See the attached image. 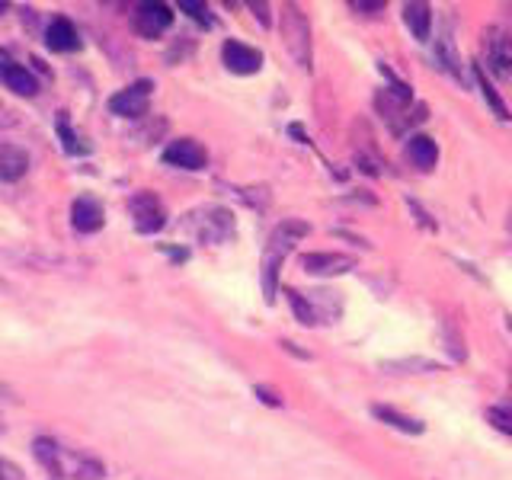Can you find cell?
<instances>
[{"label":"cell","mask_w":512,"mask_h":480,"mask_svg":"<svg viewBox=\"0 0 512 480\" xmlns=\"http://www.w3.org/2000/svg\"><path fill=\"white\" fill-rule=\"evenodd\" d=\"M308 221H298V218H288L282 221L276 231H272L266 253H263V295L266 301L276 298V288H279V269L285 263V256L292 253V247L298 244L301 237H308Z\"/></svg>","instance_id":"obj_1"},{"label":"cell","mask_w":512,"mask_h":480,"mask_svg":"<svg viewBox=\"0 0 512 480\" xmlns=\"http://www.w3.org/2000/svg\"><path fill=\"white\" fill-rule=\"evenodd\" d=\"M32 448H36V458L55 477H77V480H100L103 477L100 461L90 458V455H80V452H74V448H64L55 439H36Z\"/></svg>","instance_id":"obj_2"},{"label":"cell","mask_w":512,"mask_h":480,"mask_svg":"<svg viewBox=\"0 0 512 480\" xmlns=\"http://www.w3.org/2000/svg\"><path fill=\"white\" fill-rule=\"evenodd\" d=\"M189 231L196 234L202 244H224V240L234 237V215L228 208L221 205H208V208H199V212H192L186 218Z\"/></svg>","instance_id":"obj_3"},{"label":"cell","mask_w":512,"mask_h":480,"mask_svg":"<svg viewBox=\"0 0 512 480\" xmlns=\"http://www.w3.org/2000/svg\"><path fill=\"white\" fill-rule=\"evenodd\" d=\"M282 36L288 45V55H292L301 68H311V26H308V16L295 4H288L282 13Z\"/></svg>","instance_id":"obj_4"},{"label":"cell","mask_w":512,"mask_h":480,"mask_svg":"<svg viewBox=\"0 0 512 480\" xmlns=\"http://www.w3.org/2000/svg\"><path fill=\"white\" fill-rule=\"evenodd\" d=\"M484 64L496 80H512V36L503 26H487L484 32Z\"/></svg>","instance_id":"obj_5"},{"label":"cell","mask_w":512,"mask_h":480,"mask_svg":"<svg viewBox=\"0 0 512 480\" xmlns=\"http://www.w3.org/2000/svg\"><path fill=\"white\" fill-rule=\"evenodd\" d=\"M128 212H132V221L141 234H154L167 224V208L160 202L154 192H135L132 202H128Z\"/></svg>","instance_id":"obj_6"},{"label":"cell","mask_w":512,"mask_h":480,"mask_svg":"<svg viewBox=\"0 0 512 480\" xmlns=\"http://www.w3.org/2000/svg\"><path fill=\"white\" fill-rule=\"evenodd\" d=\"M170 23H173V10L167 4H160V0H148L132 16V26L141 39H160L170 29Z\"/></svg>","instance_id":"obj_7"},{"label":"cell","mask_w":512,"mask_h":480,"mask_svg":"<svg viewBox=\"0 0 512 480\" xmlns=\"http://www.w3.org/2000/svg\"><path fill=\"white\" fill-rule=\"evenodd\" d=\"M148 103H151V80H138V84L119 90L116 96L109 100V109L116 112L122 119H138L148 112Z\"/></svg>","instance_id":"obj_8"},{"label":"cell","mask_w":512,"mask_h":480,"mask_svg":"<svg viewBox=\"0 0 512 480\" xmlns=\"http://www.w3.org/2000/svg\"><path fill=\"white\" fill-rule=\"evenodd\" d=\"M221 61L224 68H228L231 74H256L263 68V55L256 52V48L237 42V39H228L221 48Z\"/></svg>","instance_id":"obj_9"},{"label":"cell","mask_w":512,"mask_h":480,"mask_svg":"<svg viewBox=\"0 0 512 480\" xmlns=\"http://www.w3.org/2000/svg\"><path fill=\"white\" fill-rule=\"evenodd\" d=\"M301 266L304 272L311 276H343V272L356 269V260L349 253H304L301 256Z\"/></svg>","instance_id":"obj_10"},{"label":"cell","mask_w":512,"mask_h":480,"mask_svg":"<svg viewBox=\"0 0 512 480\" xmlns=\"http://www.w3.org/2000/svg\"><path fill=\"white\" fill-rule=\"evenodd\" d=\"M164 160L170 167H180V170H202L208 154L196 138H180L164 151Z\"/></svg>","instance_id":"obj_11"},{"label":"cell","mask_w":512,"mask_h":480,"mask_svg":"<svg viewBox=\"0 0 512 480\" xmlns=\"http://www.w3.org/2000/svg\"><path fill=\"white\" fill-rule=\"evenodd\" d=\"M71 224L80 234H93L103 228V205L93 196H80L71 205Z\"/></svg>","instance_id":"obj_12"},{"label":"cell","mask_w":512,"mask_h":480,"mask_svg":"<svg viewBox=\"0 0 512 480\" xmlns=\"http://www.w3.org/2000/svg\"><path fill=\"white\" fill-rule=\"evenodd\" d=\"M404 154H407L410 164L416 170H423V173H429L432 167L439 164V144L432 141L429 135H410L407 144H404Z\"/></svg>","instance_id":"obj_13"},{"label":"cell","mask_w":512,"mask_h":480,"mask_svg":"<svg viewBox=\"0 0 512 480\" xmlns=\"http://www.w3.org/2000/svg\"><path fill=\"white\" fill-rule=\"evenodd\" d=\"M45 42H48V48H52V52H77V48H80L77 29H74L71 20H64V16H58V20L48 23Z\"/></svg>","instance_id":"obj_14"},{"label":"cell","mask_w":512,"mask_h":480,"mask_svg":"<svg viewBox=\"0 0 512 480\" xmlns=\"http://www.w3.org/2000/svg\"><path fill=\"white\" fill-rule=\"evenodd\" d=\"M29 170V154L16 144H0V180L16 183L23 180Z\"/></svg>","instance_id":"obj_15"},{"label":"cell","mask_w":512,"mask_h":480,"mask_svg":"<svg viewBox=\"0 0 512 480\" xmlns=\"http://www.w3.org/2000/svg\"><path fill=\"white\" fill-rule=\"evenodd\" d=\"M0 80L7 84V90L20 93V96H36L39 93L36 77H32V71H26L23 64L4 61V64H0Z\"/></svg>","instance_id":"obj_16"},{"label":"cell","mask_w":512,"mask_h":480,"mask_svg":"<svg viewBox=\"0 0 512 480\" xmlns=\"http://www.w3.org/2000/svg\"><path fill=\"white\" fill-rule=\"evenodd\" d=\"M400 13H404V23L413 32V39L426 42L429 32H432V10H429V4H423V0H410V4L400 7Z\"/></svg>","instance_id":"obj_17"},{"label":"cell","mask_w":512,"mask_h":480,"mask_svg":"<svg viewBox=\"0 0 512 480\" xmlns=\"http://www.w3.org/2000/svg\"><path fill=\"white\" fill-rule=\"evenodd\" d=\"M372 413L378 416L381 423H388L391 429H400V432H407V436H420V432H423V423H420V420H413V416L400 413V410H394V407L375 404V407H372Z\"/></svg>","instance_id":"obj_18"},{"label":"cell","mask_w":512,"mask_h":480,"mask_svg":"<svg viewBox=\"0 0 512 480\" xmlns=\"http://www.w3.org/2000/svg\"><path fill=\"white\" fill-rule=\"evenodd\" d=\"M471 74H474V80H477V87H480V93H484V100L490 103V109L496 112L500 119H509V106L503 103V96H500V90H496V84L487 77V71L480 68V64H474L471 68Z\"/></svg>","instance_id":"obj_19"},{"label":"cell","mask_w":512,"mask_h":480,"mask_svg":"<svg viewBox=\"0 0 512 480\" xmlns=\"http://www.w3.org/2000/svg\"><path fill=\"white\" fill-rule=\"evenodd\" d=\"M288 301H292V311H295V317L301 320L304 327H317V314H314V308H311L308 295L298 292V288H292V292H288Z\"/></svg>","instance_id":"obj_20"},{"label":"cell","mask_w":512,"mask_h":480,"mask_svg":"<svg viewBox=\"0 0 512 480\" xmlns=\"http://www.w3.org/2000/svg\"><path fill=\"white\" fill-rule=\"evenodd\" d=\"M58 135L64 141V151L68 154H87V144H80V138L71 132V122H68V112H58Z\"/></svg>","instance_id":"obj_21"},{"label":"cell","mask_w":512,"mask_h":480,"mask_svg":"<svg viewBox=\"0 0 512 480\" xmlns=\"http://www.w3.org/2000/svg\"><path fill=\"white\" fill-rule=\"evenodd\" d=\"M487 420L496 432H506V436H512V407L503 404V407H487Z\"/></svg>","instance_id":"obj_22"},{"label":"cell","mask_w":512,"mask_h":480,"mask_svg":"<svg viewBox=\"0 0 512 480\" xmlns=\"http://www.w3.org/2000/svg\"><path fill=\"white\" fill-rule=\"evenodd\" d=\"M445 349L448 352H452V359L455 362H464V356H468V349H464V340H461V336H458V327L452 324V327H448V320H445Z\"/></svg>","instance_id":"obj_23"},{"label":"cell","mask_w":512,"mask_h":480,"mask_svg":"<svg viewBox=\"0 0 512 480\" xmlns=\"http://www.w3.org/2000/svg\"><path fill=\"white\" fill-rule=\"evenodd\" d=\"M384 368H420V372H439V362H429V359H404V362H384Z\"/></svg>","instance_id":"obj_24"},{"label":"cell","mask_w":512,"mask_h":480,"mask_svg":"<svg viewBox=\"0 0 512 480\" xmlns=\"http://www.w3.org/2000/svg\"><path fill=\"white\" fill-rule=\"evenodd\" d=\"M439 58H442V68L448 74H455L458 77V55H455V45H448L445 39L439 42Z\"/></svg>","instance_id":"obj_25"},{"label":"cell","mask_w":512,"mask_h":480,"mask_svg":"<svg viewBox=\"0 0 512 480\" xmlns=\"http://www.w3.org/2000/svg\"><path fill=\"white\" fill-rule=\"evenodd\" d=\"M180 7L192 16V20H199L202 26H212V16H208V7L205 4H192V0H183Z\"/></svg>","instance_id":"obj_26"},{"label":"cell","mask_w":512,"mask_h":480,"mask_svg":"<svg viewBox=\"0 0 512 480\" xmlns=\"http://www.w3.org/2000/svg\"><path fill=\"white\" fill-rule=\"evenodd\" d=\"M349 10H362L365 16H378L384 10V0H349Z\"/></svg>","instance_id":"obj_27"},{"label":"cell","mask_w":512,"mask_h":480,"mask_svg":"<svg viewBox=\"0 0 512 480\" xmlns=\"http://www.w3.org/2000/svg\"><path fill=\"white\" fill-rule=\"evenodd\" d=\"M410 208H413V215H416V221H420V228H429V231H436V221H432L420 205H416L413 199H410Z\"/></svg>","instance_id":"obj_28"},{"label":"cell","mask_w":512,"mask_h":480,"mask_svg":"<svg viewBox=\"0 0 512 480\" xmlns=\"http://www.w3.org/2000/svg\"><path fill=\"white\" fill-rule=\"evenodd\" d=\"M0 480H23V474H20V468H16V464L0 461Z\"/></svg>","instance_id":"obj_29"},{"label":"cell","mask_w":512,"mask_h":480,"mask_svg":"<svg viewBox=\"0 0 512 480\" xmlns=\"http://www.w3.org/2000/svg\"><path fill=\"white\" fill-rule=\"evenodd\" d=\"M256 394H260V397L266 400V404H272V407H279V397H276V394H272L269 388H256Z\"/></svg>","instance_id":"obj_30"},{"label":"cell","mask_w":512,"mask_h":480,"mask_svg":"<svg viewBox=\"0 0 512 480\" xmlns=\"http://www.w3.org/2000/svg\"><path fill=\"white\" fill-rule=\"evenodd\" d=\"M250 7L256 10V16H260V23L266 26V23H269V16H266V10H269V7H266V4H250Z\"/></svg>","instance_id":"obj_31"},{"label":"cell","mask_w":512,"mask_h":480,"mask_svg":"<svg viewBox=\"0 0 512 480\" xmlns=\"http://www.w3.org/2000/svg\"><path fill=\"white\" fill-rule=\"evenodd\" d=\"M506 231H509V237H512V212H509V221H506Z\"/></svg>","instance_id":"obj_32"},{"label":"cell","mask_w":512,"mask_h":480,"mask_svg":"<svg viewBox=\"0 0 512 480\" xmlns=\"http://www.w3.org/2000/svg\"><path fill=\"white\" fill-rule=\"evenodd\" d=\"M509 407H512V378H509Z\"/></svg>","instance_id":"obj_33"}]
</instances>
